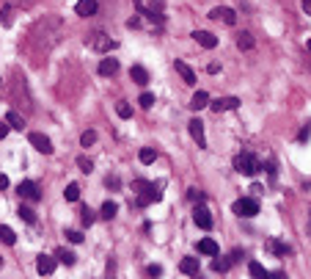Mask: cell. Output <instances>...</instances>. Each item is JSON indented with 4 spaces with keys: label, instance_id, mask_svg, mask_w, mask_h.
<instances>
[{
    "label": "cell",
    "instance_id": "cell-1",
    "mask_svg": "<svg viewBox=\"0 0 311 279\" xmlns=\"http://www.w3.org/2000/svg\"><path fill=\"white\" fill-rule=\"evenodd\" d=\"M33 45L36 47H44V50H53L63 36V20L61 17H44L41 23L33 28Z\"/></svg>",
    "mask_w": 311,
    "mask_h": 279
},
{
    "label": "cell",
    "instance_id": "cell-2",
    "mask_svg": "<svg viewBox=\"0 0 311 279\" xmlns=\"http://www.w3.org/2000/svg\"><path fill=\"white\" fill-rule=\"evenodd\" d=\"M234 169L240 171V174H248V177H253V174L262 169V163L256 161V155H250V152H240V155L234 158Z\"/></svg>",
    "mask_w": 311,
    "mask_h": 279
},
{
    "label": "cell",
    "instance_id": "cell-3",
    "mask_svg": "<svg viewBox=\"0 0 311 279\" xmlns=\"http://www.w3.org/2000/svg\"><path fill=\"white\" fill-rule=\"evenodd\" d=\"M85 45L88 47H94V50H99V53H110V50H116V42L107 36V33H102V31H94V33H88V39H85Z\"/></svg>",
    "mask_w": 311,
    "mask_h": 279
},
{
    "label": "cell",
    "instance_id": "cell-4",
    "mask_svg": "<svg viewBox=\"0 0 311 279\" xmlns=\"http://www.w3.org/2000/svg\"><path fill=\"white\" fill-rule=\"evenodd\" d=\"M234 213L243 218H253L259 213V202L253 196H245V199H237L234 202Z\"/></svg>",
    "mask_w": 311,
    "mask_h": 279
},
{
    "label": "cell",
    "instance_id": "cell-5",
    "mask_svg": "<svg viewBox=\"0 0 311 279\" xmlns=\"http://www.w3.org/2000/svg\"><path fill=\"white\" fill-rule=\"evenodd\" d=\"M28 141H31L39 152H44V155H50V152H53V141L47 139L44 133H31V136H28Z\"/></svg>",
    "mask_w": 311,
    "mask_h": 279
},
{
    "label": "cell",
    "instance_id": "cell-6",
    "mask_svg": "<svg viewBox=\"0 0 311 279\" xmlns=\"http://www.w3.org/2000/svg\"><path fill=\"white\" fill-rule=\"evenodd\" d=\"M209 17H212V20H223L226 25H234V23H237L234 8H228V6H218V8H212V11H209Z\"/></svg>",
    "mask_w": 311,
    "mask_h": 279
},
{
    "label": "cell",
    "instance_id": "cell-7",
    "mask_svg": "<svg viewBox=\"0 0 311 279\" xmlns=\"http://www.w3.org/2000/svg\"><path fill=\"white\" fill-rule=\"evenodd\" d=\"M17 191H20V196H22V199H31V202H39V199H41V194H39V186H36V183H31V180L20 183V188H17Z\"/></svg>",
    "mask_w": 311,
    "mask_h": 279
},
{
    "label": "cell",
    "instance_id": "cell-8",
    "mask_svg": "<svg viewBox=\"0 0 311 279\" xmlns=\"http://www.w3.org/2000/svg\"><path fill=\"white\" fill-rule=\"evenodd\" d=\"M190 136H193V139L198 141V147L204 149L207 147V136H204V122H201V119H190Z\"/></svg>",
    "mask_w": 311,
    "mask_h": 279
},
{
    "label": "cell",
    "instance_id": "cell-9",
    "mask_svg": "<svg viewBox=\"0 0 311 279\" xmlns=\"http://www.w3.org/2000/svg\"><path fill=\"white\" fill-rule=\"evenodd\" d=\"M193 221H196L201 230H209V227H212V216H209V210H207L204 205H198V208L193 210Z\"/></svg>",
    "mask_w": 311,
    "mask_h": 279
},
{
    "label": "cell",
    "instance_id": "cell-10",
    "mask_svg": "<svg viewBox=\"0 0 311 279\" xmlns=\"http://www.w3.org/2000/svg\"><path fill=\"white\" fill-rule=\"evenodd\" d=\"M75 11L80 17H94L99 11V3H97V0H77V3H75Z\"/></svg>",
    "mask_w": 311,
    "mask_h": 279
},
{
    "label": "cell",
    "instance_id": "cell-11",
    "mask_svg": "<svg viewBox=\"0 0 311 279\" xmlns=\"http://www.w3.org/2000/svg\"><path fill=\"white\" fill-rule=\"evenodd\" d=\"M237 105H240L237 97H218L215 102H209V108H212L215 114H220V111H231V108H237Z\"/></svg>",
    "mask_w": 311,
    "mask_h": 279
},
{
    "label": "cell",
    "instance_id": "cell-12",
    "mask_svg": "<svg viewBox=\"0 0 311 279\" xmlns=\"http://www.w3.org/2000/svg\"><path fill=\"white\" fill-rule=\"evenodd\" d=\"M174 70L179 72V75H182V80H185L187 86H193V83H196V72L190 70V67H187L185 61H174Z\"/></svg>",
    "mask_w": 311,
    "mask_h": 279
},
{
    "label": "cell",
    "instance_id": "cell-13",
    "mask_svg": "<svg viewBox=\"0 0 311 279\" xmlns=\"http://www.w3.org/2000/svg\"><path fill=\"white\" fill-rule=\"evenodd\" d=\"M193 39H196L201 47H207V50H212V47L218 45V39H215L209 31H196V33H193Z\"/></svg>",
    "mask_w": 311,
    "mask_h": 279
},
{
    "label": "cell",
    "instance_id": "cell-14",
    "mask_svg": "<svg viewBox=\"0 0 311 279\" xmlns=\"http://www.w3.org/2000/svg\"><path fill=\"white\" fill-rule=\"evenodd\" d=\"M116 72H119V61H116V58H102V61H99V75L110 78Z\"/></svg>",
    "mask_w": 311,
    "mask_h": 279
},
{
    "label": "cell",
    "instance_id": "cell-15",
    "mask_svg": "<svg viewBox=\"0 0 311 279\" xmlns=\"http://www.w3.org/2000/svg\"><path fill=\"white\" fill-rule=\"evenodd\" d=\"M198 252L207 255V257H215V255H218V243H215L212 238H201V240H198Z\"/></svg>",
    "mask_w": 311,
    "mask_h": 279
},
{
    "label": "cell",
    "instance_id": "cell-16",
    "mask_svg": "<svg viewBox=\"0 0 311 279\" xmlns=\"http://www.w3.org/2000/svg\"><path fill=\"white\" fill-rule=\"evenodd\" d=\"M36 268H39V274H53V271H55V257L41 255V257L36 260Z\"/></svg>",
    "mask_w": 311,
    "mask_h": 279
},
{
    "label": "cell",
    "instance_id": "cell-17",
    "mask_svg": "<svg viewBox=\"0 0 311 279\" xmlns=\"http://www.w3.org/2000/svg\"><path fill=\"white\" fill-rule=\"evenodd\" d=\"M209 105V94L207 92H196L193 94V100H190V108L193 111H201V108H207Z\"/></svg>",
    "mask_w": 311,
    "mask_h": 279
},
{
    "label": "cell",
    "instance_id": "cell-18",
    "mask_svg": "<svg viewBox=\"0 0 311 279\" xmlns=\"http://www.w3.org/2000/svg\"><path fill=\"white\" fill-rule=\"evenodd\" d=\"M129 78L135 80L138 86H146L149 83V72H146L144 67H132V70H129Z\"/></svg>",
    "mask_w": 311,
    "mask_h": 279
},
{
    "label": "cell",
    "instance_id": "cell-19",
    "mask_svg": "<svg viewBox=\"0 0 311 279\" xmlns=\"http://www.w3.org/2000/svg\"><path fill=\"white\" fill-rule=\"evenodd\" d=\"M179 271L182 274H198V257H185L179 263Z\"/></svg>",
    "mask_w": 311,
    "mask_h": 279
},
{
    "label": "cell",
    "instance_id": "cell-20",
    "mask_svg": "<svg viewBox=\"0 0 311 279\" xmlns=\"http://www.w3.org/2000/svg\"><path fill=\"white\" fill-rule=\"evenodd\" d=\"M6 122H8V127H14V130H22L25 127V119L17 114V111H8L6 114Z\"/></svg>",
    "mask_w": 311,
    "mask_h": 279
},
{
    "label": "cell",
    "instance_id": "cell-21",
    "mask_svg": "<svg viewBox=\"0 0 311 279\" xmlns=\"http://www.w3.org/2000/svg\"><path fill=\"white\" fill-rule=\"evenodd\" d=\"M267 249H270L273 255H278V257H287L289 255V246H287V243H281V240H267Z\"/></svg>",
    "mask_w": 311,
    "mask_h": 279
},
{
    "label": "cell",
    "instance_id": "cell-22",
    "mask_svg": "<svg viewBox=\"0 0 311 279\" xmlns=\"http://www.w3.org/2000/svg\"><path fill=\"white\" fill-rule=\"evenodd\" d=\"M55 257H58L63 265H75V260H77V255H75V252H69V249H58Z\"/></svg>",
    "mask_w": 311,
    "mask_h": 279
},
{
    "label": "cell",
    "instance_id": "cell-23",
    "mask_svg": "<svg viewBox=\"0 0 311 279\" xmlns=\"http://www.w3.org/2000/svg\"><path fill=\"white\" fill-rule=\"evenodd\" d=\"M237 47H240V50H250V47H253V36H250L248 31L237 33Z\"/></svg>",
    "mask_w": 311,
    "mask_h": 279
},
{
    "label": "cell",
    "instance_id": "cell-24",
    "mask_svg": "<svg viewBox=\"0 0 311 279\" xmlns=\"http://www.w3.org/2000/svg\"><path fill=\"white\" fill-rule=\"evenodd\" d=\"M0 240H3V243H8V246H14V243H17L14 230H11V227H0Z\"/></svg>",
    "mask_w": 311,
    "mask_h": 279
},
{
    "label": "cell",
    "instance_id": "cell-25",
    "mask_svg": "<svg viewBox=\"0 0 311 279\" xmlns=\"http://www.w3.org/2000/svg\"><path fill=\"white\" fill-rule=\"evenodd\" d=\"M138 158H141V163H144V166H149V163H154L157 152H154V149H149V147H144L141 152H138Z\"/></svg>",
    "mask_w": 311,
    "mask_h": 279
},
{
    "label": "cell",
    "instance_id": "cell-26",
    "mask_svg": "<svg viewBox=\"0 0 311 279\" xmlns=\"http://www.w3.org/2000/svg\"><path fill=\"white\" fill-rule=\"evenodd\" d=\"M63 196H66L69 202H77L80 199V186H77V183H69L66 191H63Z\"/></svg>",
    "mask_w": 311,
    "mask_h": 279
},
{
    "label": "cell",
    "instance_id": "cell-27",
    "mask_svg": "<svg viewBox=\"0 0 311 279\" xmlns=\"http://www.w3.org/2000/svg\"><path fill=\"white\" fill-rule=\"evenodd\" d=\"M17 213H20V218H22V221H28V224H33V221H36V213H33L31 208H25V205H20V210H17Z\"/></svg>",
    "mask_w": 311,
    "mask_h": 279
},
{
    "label": "cell",
    "instance_id": "cell-28",
    "mask_svg": "<svg viewBox=\"0 0 311 279\" xmlns=\"http://www.w3.org/2000/svg\"><path fill=\"white\" fill-rule=\"evenodd\" d=\"M77 166H80V171H85V174H91V171H94V161H91V158H85V155L77 158Z\"/></svg>",
    "mask_w": 311,
    "mask_h": 279
},
{
    "label": "cell",
    "instance_id": "cell-29",
    "mask_svg": "<svg viewBox=\"0 0 311 279\" xmlns=\"http://www.w3.org/2000/svg\"><path fill=\"white\" fill-rule=\"evenodd\" d=\"M11 11H14L11 3H6V6L0 8V23H3V25H11Z\"/></svg>",
    "mask_w": 311,
    "mask_h": 279
},
{
    "label": "cell",
    "instance_id": "cell-30",
    "mask_svg": "<svg viewBox=\"0 0 311 279\" xmlns=\"http://www.w3.org/2000/svg\"><path fill=\"white\" fill-rule=\"evenodd\" d=\"M116 210H119V205H116V202H105V205H102V218H113Z\"/></svg>",
    "mask_w": 311,
    "mask_h": 279
},
{
    "label": "cell",
    "instance_id": "cell-31",
    "mask_svg": "<svg viewBox=\"0 0 311 279\" xmlns=\"http://www.w3.org/2000/svg\"><path fill=\"white\" fill-rule=\"evenodd\" d=\"M228 268H231V257H228V260H212V271L223 274V271H228Z\"/></svg>",
    "mask_w": 311,
    "mask_h": 279
},
{
    "label": "cell",
    "instance_id": "cell-32",
    "mask_svg": "<svg viewBox=\"0 0 311 279\" xmlns=\"http://www.w3.org/2000/svg\"><path fill=\"white\" fill-rule=\"evenodd\" d=\"M80 144H83V147H91V144H97V133H94V130H85L83 136H80Z\"/></svg>",
    "mask_w": 311,
    "mask_h": 279
},
{
    "label": "cell",
    "instance_id": "cell-33",
    "mask_svg": "<svg viewBox=\"0 0 311 279\" xmlns=\"http://www.w3.org/2000/svg\"><path fill=\"white\" fill-rule=\"evenodd\" d=\"M138 102H141V108H152V105H154V94L152 92H144Z\"/></svg>",
    "mask_w": 311,
    "mask_h": 279
},
{
    "label": "cell",
    "instance_id": "cell-34",
    "mask_svg": "<svg viewBox=\"0 0 311 279\" xmlns=\"http://www.w3.org/2000/svg\"><path fill=\"white\" fill-rule=\"evenodd\" d=\"M116 114H119L122 119H129L132 116V108H129L127 102H119V105H116Z\"/></svg>",
    "mask_w": 311,
    "mask_h": 279
},
{
    "label": "cell",
    "instance_id": "cell-35",
    "mask_svg": "<svg viewBox=\"0 0 311 279\" xmlns=\"http://www.w3.org/2000/svg\"><path fill=\"white\" fill-rule=\"evenodd\" d=\"M248 271H250V277H267L265 265H259V263H250V265H248Z\"/></svg>",
    "mask_w": 311,
    "mask_h": 279
},
{
    "label": "cell",
    "instance_id": "cell-36",
    "mask_svg": "<svg viewBox=\"0 0 311 279\" xmlns=\"http://www.w3.org/2000/svg\"><path fill=\"white\" fill-rule=\"evenodd\" d=\"M80 213H83V216H80V218H83V224H85V227H91V224H94V213H91L88 208H83Z\"/></svg>",
    "mask_w": 311,
    "mask_h": 279
},
{
    "label": "cell",
    "instance_id": "cell-37",
    "mask_svg": "<svg viewBox=\"0 0 311 279\" xmlns=\"http://www.w3.org/2000/svg\"><path fill=\"white\" fill-rule=\"evenodd\" d=\"M66 238L72 240V243H80V240H83V232H77V230H69Z\"/></svg>",
    "mask_w": 311,
    "mask_h": 279
},
{
    "label": "cell",
    "instance_id": "cell-38",
    "mask_svg": "<svg viewBox=\"0 0 311 279\" xmlns=\"http://www.w3.org/2000/svg\"><path fill=\"white\" fill-rule=\"evenodd\" d=\"M187 196H190L193 202H201V199H204V194H201L198 188H190V191H187Z\"/></svg>",
    "mask_w": 311,
    "mask_h": 279
},
{
    "label": "cell",
    "instance_id": "cell-39",
    "mask_svg": "<svg viewBox=\"0 0 311 279\" xmlns=\"http://www.w3.org/2000/svg\"><path fill=\"white\" fill-rule=\"evenodd\" d=\"M297 139H300V141H309V139H311V124H306L303 130H300V136H297Z\"/></svg>",
    "mask_w": 311,
    "mask_h": 279
},
{
    "label": "cell",
    "instance_id": "cell-40",
    "mask_svg": "<svg viewBox=\"0 0 311 279\" xmlns=\"http://www.w3.org/2000/svg\"><path fill=\"white\" fill-rule=\"evenodd\" d=\"M146 271H149V277H160V274H163V268H160V265H149Z\"/></svg>",
    "mask_w": 311,
    "mask_h": 279
},
{
    "label": "cell",
    "instance_id": "cell-41",
    "mask_svg": "<svg viewBox=\"0 0 311 279\" xmlns=\"http://www.w3.org/2000/svg\"><path fill=\"white\" fill-rule=\"evenodd\" d=\"M138 25H141V20H138V17H129V20H127V28H138Z\"/></svg>",
    "mask_w": 311,
    "mask_h": 279
},
{
    "label": "cell",
    "instance_id": "cell-42",
    "mask_svg": "<svg viewBox=\"0 0 311 279\" xmlns=\"http://www.w3.org/2000/svg\"><path fill=\"white\" fill-rule=\"evenodd\" d=\"M6 133H8V122H0V139H6Z\"/></svg>",
    "mask_w": 311,
    "mask_h": 279
},
{
    "label": "cell",
    "instance_id": "cell-43",
    "mask_svg": "<svg viewBox=\"0 0 311 279\" xmlns=\"http://www.w3.org/2000/svg\"><path fill=\"white\" fill-rule=\"evenodd\" d=\"M107 188H119V177H107Z\"/></svg>",
    "mask_w": 311,
    "mask_h": 279
},
{
    "label": "cell",
    "instance_id": "cell-44",
    "mask_svg": "<svg viewBox=\"0 0 311 279\" xmlns=\"http://www.w3.org/2000/svg\"><path fill=\"white\" fill-rule=\"evenodd\" d=\"M3 188H8V177H6V174H0V191H3Z\"/></svg>",
    "mask_w": 311,
    "mask_h": 279
},
{
    "label": "cell",
    "instance_id": "cell-45",
    "mask_svg": "<svg viewBox=\"0 0 311 279\" xmlns=\"http://www.w3.org/2000/svg\"><path fill=\"white\" fill-rule=\"evenodd\" d=\"M303 11L311 17V0H303Z\"/></svg>",
    "mask_w": 311,
    "mask_h": 279
},
{
    "label": "cell",
    "instance_id": "cell-46",
    "mask_svg": "<svg viewBox=\"0 0 311 279\" xmlns=\"http://www.w3.org/2000/svg\"><path fill=\"white\" fill-rule=\"evenodd\" d=\"M6 3H11V6H20V3H31V0H6Z\"/></svg>",
    "mask_w": 311,
    "mask_h": 279
},
{
    "label": "cell",
    "instance_id": "cell-47",
    "mask_svg": "<svg viewBox=\"0 0 311 279\" xmlns=\"http://www.w3.org/2000/svg\"><path fill=\"white\" fill-rule=\"evenodd\" d=\"M306 47H309V53H311V39H309V45H306Z\"/></svg>",
    "mask_w": 311,
    "mask_h": 279
},
{
    "label": "cell",
    "instance_id": "cell-48",
    "mask_svg": "<svg viewBox=\"0 0 311 279\" xmlns=\"http://www.w3.org/2000/svg\"><path fill=\"white\" fill-rule=\"evenodd\" d=\"M0 268H3V260H0Z\"/></svg>",
    "mask_w": 311,
    "mask_h": 279
}]
</instances>
